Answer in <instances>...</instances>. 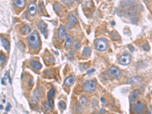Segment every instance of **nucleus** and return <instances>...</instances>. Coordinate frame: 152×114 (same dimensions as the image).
Wrapping results in <instances>:
<instances>
[{
    "label": "nucleus",
    "mask_w": 152,
    "mask_h": 114,
    "mask_svg": "<svg viewBox=\"0 0 152 114\" xmlns=\"http://www.w3.org/2000/svg\"><path fill=\"white\" fill-rule=\"evenodd\" d=\"M28 41L30 46L35 49L37 48L40 44V39L38 35L36 33H34L29 36Z\"/></svg>",
    "instance_id": "nucleus-1"
},
{
    "label": "nucleus",
    "mask_w": 152,
    "mask_h": 114,
    "mask_svg": "<svg viewBox=\"0 0 152 114\" xmlns=\"http://www.w3.org/2000/svg\"><path fill=\"white\" fill-rule=\"evenodd\" d=\"M96 49L100 51H104L107 49L108 44L106 40L103 39H100L96 40L95 43Z\"/></svg>",
    "instance_id": "nucleus-2"
},
{
    "label": "nucleus",
    "mask_w": 152,
    "mask_h": 114,
    "mask_svg": "<svg viewBox=\"0 0 152 114\" xmlns=\"http://www.w3.org/2000/svg\"><path fill=\"white\" fill-rule=\"evenodd\" d=\"M132 110L134 113L143 114L146 112L147 108L144 104L137 103L132 106Z\"/></svg>",
    "instance_id": "nucleus-3"
},
{
    "label": "nucleus",
    "mask_w": 152,
    "mask_h": 114,
    "mask_svg": "<svg viewBox=\"0 0 152 114\" xmlns=\"http://www.w3.org/2000/svg\"><path fill=\"white\" fill-rule=\"evenodd\" d=\"M96 83L94 81H87L84 84V90L86 92H92L95 90Z\"/></svg>",
    "instance_id": "nucleus-4"
},
{
    "label": "nucleus",
    "mask_w": 152,
    "mask_h": 114,
    "mask_svg": "<svg viewBox=\"0 0 152 114\" xmlns=\"http://www.w3.org/2000/svg\"><path fill=\"white\" fill-rule=\"evenodd\" d=\"M131 56L129 53H124L119 59V63L122 65H128L130 62Z\"/></svg>",
    "instance_id": "nucleus-5"
},
{
    "label": "nucleus",
    "mask_w": 152,
    "mask_h": 114,
    "mask_svg": "<svg viewBox=\"0 0 152 114\" xmlns=\"http://www.w3.org/2000/svg\"><path fill=\"white\" fill-rule=\"evenodd\" d=\"M143 81V79L140 76H136L129 78L127 80V82L130 84H139Z\"/></svg>",
    "instance_id": "nucleus-6"
},
{
    "label": "nucleus",
    "mask_w": 152,
    "mask_h": 114,
    "mask_svg": "<svg viewBox=\"0 0 152 114\" xmlns=\"http://www.w3.org/2000/svg\"><path fill=\"white\" fill-rule=\"evenodd\" d=\"M54 94H55V90H54V89H51L49 91V92H48V96H47L48 103H49L50 107L51 108H53L54 106L53 99V97L54 96Z\"/></svg>",
    "instance_id": "nucleus-7"
},
{
    "label": "nucleus",
    "mask_w": 152,
    "mask_h": 114,
    "mask_svg": "<svg viewBox=\"0 0 152 114\" xmlns=\"http://www.w3.org/2000/svg\"><path fill=\"white\" fill-rule=\"evenodd\" d=\"M110 73L112 74L116 79H119L121 77V72L118 68L112 67L110 69Z\"/></svg>",
    "instance_id": "nucleus-8"
},
{
    "label": "nucleus",
    "mask_w": 152,
    "mask_h": 114,
    "mask_svg": "<svg viewBox=\"0 0 152 114\" xmlns=\"http://www.w3.org/2000/svg\"><path fill=\"white\" fill-rule=\"evenodd\" d=\"M28 10L31 15H34L36 12V5L35 3H31L28 6Z\"/></svg>",
    "instance_id": "nucleus-9"
},
{
    "label": "nucleus",
    "mask_w": 152,
    "mask_h": 114,
    "mask_svg": "<svg viewBox=\"0 0 152 114\" xmlns=\"http://www.w3.org/2000/svg\"><path fill=\"white\" fill-rule=\"evenodd\" d=\"M75 82V78L73 76H70L68 78H67L64 82V84L65 86L67 87L71 86Z\"/></svg>",
    "instance_id": "nucleus-10"
},
{
    "label": "nucleus",
    "mask_w": 152,
    "mask_h": 114,
    "mask_svg": "<svg viewBox=\"0 0 152 114\" xmlns=\"http://www.w3.org/2000/svg\"><path fill=\"white\" fill-rule=\"evenodd\" d=\"M39 27H40V29L41 31L42 32V33L44 34H45L47 33V25L46 24V23H45V22L43 20L41 21L39 23Z\"/></svg>",
    "instance_id": "nucleus-11"
},
{
    "label": "nucleus",
    "mask_w": 152,
    "mask_h": 114,
    "mask_svg": "<svg viewBox=\"0 0 152 114\" xmlns=\"http://www.w3.org/2000/svg\"><path fill=\"white\" fill-rule=\"evenodd\" d=\"M30 65L33 68L36 70H40L42 68V65H41V63L37 61H31V62H30Z\"/></svg>",
    "instance_id": "nucleus-12"
},
{
    "label": "nucleus",
    "mask_w": 152,
    "mask_h": 114,
    "mask_svg": "<svg viewBox=\"0 0 152 114\" xmlns=\"http://www.w3.org/2000/svg\"><path fill=\"white\" fill-rule=\"evenodd\" d=\"M1 40L3 47L6 49V50L9 51L10 49V44L9 42L3 37H1Z\"/></svg>",
    "instance_id": "nucleus-13"
},
{
    "label": "nucleus",
    "mask_w": 152,
    "mask_h": 114,
    "mask_svg": "<svg viewBox=\"0 0 152 114\" xmlns=\"http://www.w3.org/2000/svg\"><path fill=\"white\" fill-rule=\"evenodd\" d=\"M140 94V92L139 90H134L131 94L130 99L131 101H134L136 100L138 98Z\"/></svg>",
    "instance_id": "nucleus-14"
},
{
    "label": "nucleus",
    "mask_w": 152,
    "mask_h": 114,
    "mask_svg": "<svg viewBox=\"0 0 152 114\" xmlns=\"http://www.w3.org/2000/svg\"><path fill=\"white\" fill-rule=\"evenodd\" d=\"M68 19L69 20H70V23L71 25H76L78 23V20L77 18L71 13L68 16Z\"/></svg>",
    "instance_id": "nucleus-15"
},
{
    "label": "nucleus",
    "mask_w": 152,
    "mask_h": 114,
    "mask_svg": "<svg viewBox=\"0 0 152 114\" xmlns=\"http://www.w3.org/2000/svg\"><path fill=\"white\" fill-rule=\"evenodd\" d=\"M58 35L59 37L60 38H63L65 36V28L63 26V25H61L59 29V32H58Z\"/></svg>",
    "instance_id": "nucleus-16"
},
{
    "label": "nucleus",
    "mask_w": 152,
    "mask_h": 114,
    "mask_svg": "<svg viewBox=\"0 0 152 114\" xmlns=\"http://www.w3.org/2000/svg\"><path fill=\"white\" fill-rule=\"evenodd\" d=\"M72 42H73V37L71 36H68L66 38V40L65 41V47L66 48H70L72 44Z\"/></svg>",
    "instance_id": "nucleus-17"
},
{
    "label": "nucleus",
    "mask_w": 152,
    "mask_h": 114,
    "mask_svg": "<svg viewBox=\"0 0 152 114\" xmlns=\"http://www.w3.org/2000/svg\"><path fill=\"white\" fill-rule=\"evenodd\" d=\"M15 4L19 8H23L24 7L25 2L24 0H14Z\"/></svg>",
    "instance_id": "nucleus-18"
},
{
    "label": "nucleus",
    "mask_w": 152,
    "mask_h": 114,
    "mask_svg": "<svg viewBox=\"0 0 152 114\" xmlns=\"http://www.w3.org/2000/svg\"><path fill=\"white\" fill-rule=\"evenodd\" d=\"M91 48L89 47H85L83 51V54L84 56L88 57L91 54Z\"/></svg>",
    "instance_id": "nucleus-19"
},
{
    "label": "nucleus",
    "mask_w": 152,
    "mask_h": 114,
    "mask_svg": "<svg viewBox=\"0 0 152 114\" xmlns=\"http://www.w3.org/2000/svg\"><path fill=\"white\" fill-rule=\"evenodd\" d=\"M21 31L24 35L28 34L31 32V28L27 25H24L21 29Z\"/></svg>",
    "instance_id": "nucleus-20"
},
{
    "label": "nucleus",
    "mask_w": 152,
    "mask_h": 114,
    "mask_svg": "<svg viewBox=\"0 0 152 114\" xmlns=\"http://www.w3.org/2000/svg\"><path fill=\"white\" fill-rule=\"evenodd\" d=\"M80 101L82 105H85L87 103V99L85 97H81L80 98Z\"/></svg>",
    "instance_id": "nucleus-21"
},
{
    "label": "nucleus",
    "mask_w": 152,
    "mask_h": 114,
    "mask_svg": "<svg viewBox=\"0 0 152 114\" xmlns=\"http://www.w3.org/2000/svg\"><path fill=\"white\" fill-rule=\"evenodd\" d=\"M74 48L75 49H79L80 48V43L78 40H76L74 43Z\"/></svg>",
    "instance_id": "nucleus-22"
},
{
    "label": "nucleus",
    "mask_w": 152,
    "mask_h": 114,
    "mask_svg": "<svg viewBox=\"0 0 152 114\" xmlns=\"http://www.w3.org/2000/svg\"><path fill=\"white\" fill-rule=\"evenodd\" d=\"M6 61V56L3 53L1 54V65H3Z\"/></svg>",
    "instance_id": "nucleus-23"
},
{
    "label": "nucleus",
    "mask_w": 152,
    "mask_h": 114,
    "mask_svg": "<svg viewBox=\"0 0 152 114\" xmlns=\"http://www.w3.org/2000/svg\"><path fill=\"white\" fill-rule=\"evenodd\" d=\"M59 107L61 109H65L66 108V104L63 101H60L59 103Z\"/></svg>",
    "instance_id": "nucleus-24"
},
{
    "label": "nucleus",
    "mask_w": 152,
    "mask_h": 114,
    "mask_svg": "<svg viewBox=\"0 0 152 114\" xmlns=\"http://www.w3.org/2000/svg\"><path fill=\"white\" fill-rule=\"evenodd\" d=\"M5 76H6V77H7V78L9 79V82L10 84H11V78L10 77V76H9V72H7L6 74H5Z\"/></svg>",
    "instance_id": "nucleus-25"
},
{
    "label": "nucleus",
    "mask_w": 152,
    "mask_h": 114,
    "mask_svg": "<svg viewBox=\"0 0 152 114\" xmlns=\"http://www.w3.org/2000/svg\"><path fill=\"white\" fill-rule=\"evenodd\" d=\"M11 107V105H10L9 103H8V104H7V106L6 108V111H9L10 110Z\"/></svg>",
    "instance_id": "nucleus-26"
},
{
    "label": "nucleus",
    "mask_w": 152,
    "mask_h": 114,
    "mask_svg": "<svg viewBox=\"0 0 152 114\" xmlns=\"http://www.w3.org/2000/svg\"><path fill=\"white\" fill-rule=\"evenodd\" d=\"M144 49L146 50H149L150 49V46H149V45L147 44V47H146V44H145V45H144Z\"/></svg>",
    "instance_id": "nucleus-27"
},
{
    "label": "nucleus",
    "mask_w": 152,
    "mask_h": 114,
    "mask_svg": "<svg viewBox=\"0 0 152 114\" xmlns=\"http://www.w3.org/2000/svg\"><path fill=\"white\" fill-rule=\"evenodd\" d=\"M95 69H91V70H89V71H88V72H87V74H92V73H93V72H95Z\"/></svg>",
    "instance_id": "nucleus-28"
},
{
    "label": "nucleus",
    "mask_w": 152,
    "mask_h": 114,
    "mask_svg": "<svg viewBox=\"0 0 152 114\" xmlns=\"http://www.w3.org/2000/svg\"><path fill=\"white\" fill-rule=\"evenodd\" d=\"M101 101L102 103H105V98H103V97H102L101 98Z\"/></svg>",
    "instance_id": "nucleus-29"
},
{
    "label": "nucleus",
    "mask_w": 152,
    "mask_h": 114,
    "mask_svg": "<svg viewBox=\"0 0 152 114\" xmlns=\"http://www.w3.org/2000/svg\"><path fill=\"white\" fill-rule=\"evenodd\" d=\"M2 84L3 85H6V83H5V81H4V78H3V79H2Z\"/></svg>",
    "instance_id": "nucleus-30"
},
{
    "label": "nucleus",
    "mask_w": 152,
    "mask_h": 114,
    "mask_svg": "<svg viewBox=\"0 0 152 114\" xmlns=\"http://www.w3.org/2000/svg\"><path fill=\"white\" fill-rule=\"evenodd\" d=\"M101 113H105V111L104 110V109H101Z\"/></svg>",
    "instance_id": "nucleus-31"
},
{
    "label": "nucleus",
    "mask_w": 152,
    "mask_h": 114,
    "mask_svg": "<svg viewBox=\"0 0 152 114\" xmlns=\"http://www.w3.org/2000/svg\"><path fill=\"white\" fill-rule=\"evenodd\" d=\"M3 106H2V105H1V110H2L3 109Z\"/></svg>",
    "instance_id": "nucleus-32"
},
{
    "label": "nucleus",
    "mask_w": 152,
    "mask_h": 114,
    "mask_svg": "<svg viewBox=\"0 0 152 114\" xmlns=\"http://www.w3.org/2000/svg\"><path fill=\"white\" fill-rule=\"evenodd\" d=\"M151 114H152V109H151V111H150V112Z\"/></svg>",
    "instance_id": "nucleus-33"
},
{
    "label": "nucleus",
    "mask_w": 152,
    "mask_h": 114,
    "mask_svg": "<svg viewBox=\"0 0 152 114\" xmlns=\"http://www.w3.org/2000/svg\"><path fill=\"white\" fill-rule=\"evenodd\" d=\"M110 1H114V0H110Z\"/></svg>",
    "instance_id": "nucleus-34"
},
{
    "label": "nucleus",
    "mask_w": 152,
    "mask_h": 114,
    "mask_svg": "<svg viewBox=\"0 0 152 114\" xmlns=\"http://www.w3.org/2000/svg\"></svg>",
    "instance_id": "nucleus-35"
}]
</instances>
